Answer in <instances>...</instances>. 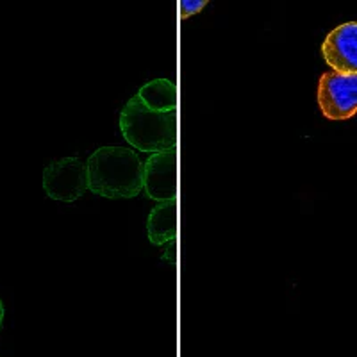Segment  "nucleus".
<instances>
[{"label": "nucleus", "instance_id": "f257e3e1", "mask_svg": "<svg viewBox=\"0 0 357 357\" xmlns=\"http://www.w3.org/2000/svg\"><path fill=\"white\" fill-rule=\"evenodd\" d=\"M88 190L106 199H132L143 190V162L126 146H102L86 162Z\"/></svg>", "mask_w": 357, "mask_h": 357}, {"label": "nucleus", "instance_id": "f03ea898", "mask_svg": "<svg viewBox=\"0 0 357 357\" xmlns=\"http://www.w3.org/2000/svg\"><path fill=\"white\" fill-rule=\"evenodd\" d=\"M120 129L136 151L152 154L170 151L177 143V111L155 113L134 95L120 114Z\"/></svg>", "mask_w": 357, "mask_h": 357}, {"label": "nucleus", "instance_id": "7ed1b4c3", "mask_svg": "<svg viewBox=\"0 0 357 357\" xmlns=\"http://www.w3.org/2000/svg\"><path fill=\"white\" fill-rule=\"evenodd\" d=\"M318 106L329 120H349L357 113V73L325 72L318 81Z\"/></svg>", "mask_w": 357, "mask_h": 357}, {"label": "nucleus", "instance_id": "20e7f679", "mask_svg": "<svg viewBox=\"0 0 357 357\" xmlns=\"http://www.w3.org/2000/svg\"><path fill=\"white\" fill-rule=\"evenodd\" d=\"M43 190L47 197L59 202H73L88 190V170L77 158H63L43 172Z\"/></svg>", "mask_w": 357, "mask_h": 357}, {"label": "nucleus", "instance_id": "39448f33", "mask_svg": "<svg viewBox=\"0 0 357 357\" xmlns=\"http://www.w3.org/2000/svg\"><path fill=\"white\" fill-rule=\"evenodd\" d=\"M143 190L158 202L177 199V151L158 152L143 162Z\"/></svg>", "mask_w": 357, "mask_h": 357}, {"label": "nucleus", "instance_id": "423d86ee", "mask_svg": "<svg viewBox=\"0 0 357 357\" xmlns=\"http://www.w3.org/2000/svg\"><path fill=\"white\" fill-rule=\"evenodd\" d=\"M321 56L336 73H357V22L331 31L321 43Z\"/></svg>", "mask_w": 357, "mask_h": 357}, {"label": "nucleus", "instance_id": "0eeeda50", "mask_svg": "<svg viewBox=\"0 0 357 357\" xmlns=\"http://www.w3.org/2000/svg\"><path fill=\"white\" fill-rule=\"evenodd\" d=\"M146 234L152 245H167L177 236V200L159 202L149 215Z\"/></svg>", "mask_w": 357, "mask_h": 357}, {"label": "nucleus", "instance_id": "6e6552de", "mask_svg": "<svg viewBox=\"0 0 357 357\" xmlns=\"http://www.w3.org/2000/svg\"><path fill=\"white\" fill-rule=\"evenodd\" d=\"M138 100L146 109L155 113H170L177 111V88L168 79H155L146 82L136 93Z\"/></svg>", "mask_w": 357, "mask_h": 357}, {"label": "nucleus", "instance_id": "1a4fd4ad", "mask_svg": "<svg viewBox=\"0 0 357 357\" xmlns=\"http://www.w3.org/2000/svg\"><path fill=\"white\" fill-rule=\"evenodd\" d=\"M206 0H181L178 2V11H181V18H190L191 15L202 11L206 8Z\"/></svg>", "mask_w": 357, "mask_h": 357}, {"label": "nucleus", "instance_id": "9d476101", "mask_svg": "<svg viewBox=\"0 0 357 357\" xmlns=\"http://www.w3.org/2000/svg\"><path fill=\"white\" fill-rule=\"evenodd\" d=\"M2 321H4V304H2V298H0V327H2Z\"/></svg>", "mask_w": 357, "mask_h": 357}]
</instances>
